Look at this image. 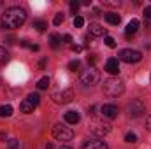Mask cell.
Listing matches in <instances>:
<instances>
[{
  "label": "cell",
  "instance_id": "1",
  "mask_svg": "<svg viewBox=\"0 0 151 149\" xmlns=\"http://www.w3.org/2000/svg\"><path fill=\"white\" fill-rule=\"evenodd\" d=\"M25 21H27V11L21 7H9L2 14V27L9 28V30L19 28Z\"/></svg>",
  "mask_w": 151,
  "mask_h": 149
},
{
  "label": "cell",
  "instance_id": "2",
  "mask_svg": "<svg viewBox=\"0 0 151 149\" xmlns=\"http://www.w3.org/2000/svg\"><path fill=\"white\" fill-rule=\"evenodd\" d=\"M125 91V82L118 77H111L104 81V93L109 97H119Z\"/></svg>",
  "mask_w": 151,
  "mask_h": 149
},
{
  "label": "cell",
  "instance_id": "3",
  "mask_svg": "<svg viewBox=\"0 0 151 149\" xmlns=\"http://www.w3.org/2000/svg\"><path fill=\"white\" fill-rule=\"evenodd\" d=\"M99 81H100V74L95 67H88L86 70L81 72V82L84 86H95L99 84Z\"/></svg>",
  "mask_w": 151,
  "mask_h": 149
},
{
  "label": "cell",
  "instance_id": "4",
  "mask_svg": "<svg viewBox=\"0 0 151 149\" xmlns=\"http://www.w3.org/2000/svg\"><path fill=\"white\" fill-rule=\"evenodd\" d=\"M51 133H53V137H55L56 140H63V142L72 140V137H74V132H72L69 126H63V125H60V123H56V125L53 126Z\"/></svg>",
  "mask_w": 151,
  "mask_h": 149
},
{
  "label": "cell",
  "instance_id": "5",
  "mask_svg": "<svg viewBox=\"0 0 151 149\" xmlns=\"http://www.w3.org/2000/svg\"><path fill=\"white\" fill-rule=\"evenodd\" d=\"M118 56H119V60L125 62V63H137V62L142 60L141 51H135V49H121V51L118 53Z\"/></svg>",
  "mask_w": 151,
  "mask_h": 149
},
{
  "label": "cell",
  "instance_id": "6",
  "mask_svg": "<svg viewBox=\"0 0 151 149\" xmlns=\"http://www.w3.org/2000/svg\"><path fill=\"white\" fill-rule=\"evenodd\" d=\"M90 130H91V133L102 137V135H107V133L111 132V125H109V123H104V121H100V119H91Z\"/></svg>",
  "mask_w": 151,
  "mask_h": 149
},
{
  "label": "cell",
  "instance_id": "7",
  "mask_svg": "<svg viewBox=\"0 0 151 149\" xmlns=\"http://www.w3.org/2000/svg\"><path fill=\"white\" fill-rule=\"evenodd\" d=\"M51 98H53L56 104H69V102H72V98H74V91H72V90H56Z\"/></svg>",
  "mask_w": 151,
  "mask_h": 149
},
{
  "label": "cell",
  "instance_id": "8",
  "mask_svg": "<svg viewBox=\"0 0 151 149\" xmlns=\"http://www.w3.org/2000/svg\"><path fill=\"white\" fill-rule=\"evenodd\" d=\"M128 112H130V116H134V117L144 114V112H146V104H144V100H141V98L132 100V104L128 105Z\"/></svg>",
  "mask_w": 151,
  "mask_h": 149
},
{
  "label": "cell",
  "instance_id": "9",
  "mask_svg": "<svg viewBox=\"0 0 151 149\" xmlns=\"http://www.w3.org/2000/svg\"><path fill=\"white\" fill-rule=\"evenodd\" d=\"M100 112H102V116L104 117H107V119H114V117H118V107L113 105V104H104L102 107H100Z\"/></svg>",
  "mask_w": 151,
  "mask_h": 149
},
{
  "label": "cell",
  "instance_id": "10",
  "mask_svg": "<svg viewBox=\"0 0 151 149\" xmlns=\"http://www.w3.org/2000/svg\"><path fill=\"white\" fill-rule=\"evenodd\" d=\"M106 72H109V74H113V75H116L119 72V62L116 58H109L106 62Z\"/></svg>",
  "mask_w": 151,
  "mask_h": 149
},
{
  "label": "cell",
  "instance_id": "11",
  "mask_svg": "<svg viewBox=\"0 0 151 149\" xmlns=\"http://www.w3.org/2000/svg\"><path fill=\"white\" fill-rule=\"evenodd\" d=\"M83 149H109L107 148V144L104 142V140H99V139H93V140H88Z\"/></svg>",
  "mask_w": 151,
  "mask_h": 149
},
{
  "label": "cell",
  "instance_id": "12",
  "mask_svg": "<svg viewBox=\"0 0 151 149\" xmlns=\"http://www.w3.org/2000/svg\"><path fill=\"white\" fill-rule=\"evenodd\" d=\"M90 34H91L93 37H102V35H106V28H102V27L97 25V23H91V25H90Z\"/></svg>",
  "mask_w": 151,
  "mask_h": 149
},
{
  "label": "cell",
  "instance_id": "13",
  "mask_svg": "<svg viewBox=\"0 0 151 149\" xmlns=\"http://www.w3.org/2000/svg\"><path fill=\"white\" fill-rule=\"evenodd\" d=\"M137 30H139V21H137V19H132V21L127 25V28H125V32H127V37L134 35Z\"/></svg>",
  "mask_w": 151,
  "mask_h": 149
},
{
  "label": "cell",
  "instance_id": "14",
  "mask_svg": "<svg viewBox=\"0 0 151 149\" xmlns=\"http://www.w3.org/2000/svg\"><path fill=\"white\" fill-rule=\"evenodd\" d=\"M79 114L76 111H67L65 112V121L69 123V125H76V123H79Z\"/></svg>",
  "mask_w": 151,
  "mask_h": 149
},
{
  "label": "cell",
  "instance_id": "15",
  "mask_svg": "<svg viewBox=\"0 0 151 149\" xmlns=\"http://www.w3.org/2000/svg\"><path fill=\"white\" fill-rule=\"evenodd\" d=\"M106 21H107L109 25H119L121 18H119V14H116V12H107V14H106Z\"/></svg>",
  "mask_w": 151,
  "mask_h": 149
},
{
  "label": "cell",
  "instance_id": "16",
  "mask_svg": "<svg viewBox=\"0 0 151 149\" xmlns=\"http://www.w3.org/2000/svg\"><path fill=\"white\" fill-rule=\"evenodd\" d=\"M60 42H62V37H60L58 34H51V35H49V46H51L53 49H58V47H60Z\"/></svg>",
  "mask_w": 151,
  "mask_h": 149
},
{
  "label": "cell",
  "instance_id": "17",
  "mask_svg": "<svg viewBox=\"0 0 151 149\" xmlns=\"http://www.w3.org/2000/svg\"><path fill=\"white\" fill-rule=\"evenodd\" d=\"M19 109H21V112H25V114H30V112H34V105L25 98V100L19 104Z\"/></svg>",
  "mask_w": 151,
  "mask_h": 149
},
{
  "label": "cell",
  "instance_id": "18",
  "mask_svg": "<svg viewBox=\"0 0 151 149\" xmlns=\"http://www.w3.org/2000/svg\"><path fill=\"white\" fill-rule=\"evenodd\" d=\"M34 28H35L37 32H40V34H42V32H46L47 23H46V21H42V19H35V21H34Z\"/></svg>",
  "mask_w": 151,
  "mask_h": 149
},
{
  "label": "cell",
  "instance_id": "19",
  "mask_svg": "<svg viewBox=\"0 0 151 149\" xmlns=\"http://www.w3.org/2000/svg\"><path fill=\"white\" fill-rule=\"evenodd\" d=\"M27 100H28V102H30L34 107H37L39 104H40V97H39L37 93H30V95L27 97Z\"/></svg>",
  "mask_w": 151,
  "mask_h": 149
},
{
  "label": "cell",
  "instance_id": "20",
  "mask_svg": "<svg viewBox=\"0 0 151 149\" xmlns=\"http://www.w3.org/2000/svg\"><path fill=\"white\" fill-rule=\"evenodd\" d=\"M12 116V107L11 105H2L0 107V117H9Z\"/></svg>",
  "mask_w": 151,
  "mask_h": 149
},
{
  "label": "cell",
  "instance_id": "21",
  "mask_svg": "<svg viewBox=\"0 0 151 149\" xmlns=\"http://www.w3.org/2000/svg\"><path fill=\"white\" fill-rule=\"evenodd\" d=\"M7 62H9V53L0 46V67H2V65H5Z\"/></svg>",
  "mask_w": 151,
  "mask_h": 149
},
{
  "label": "cell",
  "instance_id": "22",
  "mask_svg": "<svg viewBox=\"0 0 151 149\" xmlns=\"http://www.w3.org/2000/svg\"><path fill=\"white\" fill-rule=\"evenodd\" d=\"M47 86H49V79H47V77L39 79V82H37V88H39V90H47Z\"/></svg>",
  "mask_w": 151,
  "mask_h": 149
},
{
  "label": "cell",
  "instance_id": "23",
  "mask_svg": "<svg viewBox=\"0 0 151 149\" xmlns=\"http://www.w3.org/2000/svg\"><path fill=\"white\" fill-rule=\"evenodd\" d=\"M79 67H81V62L76 58V60H72L70 63H69V70H72V72H76V70H79Z\"/></svg>",
  "mask_w": 151,
  "mask_h": 149
},
{
  "label": "cell",
  "instance_id": "24",
  "mask_svg": "<svg viewBox=\"0 0 151 149\" xmlns=\"http://www.w3.org/2000/svg\"><path fill=\"white\" fill-rule=\"evenodd\" d=\"M62 23H63V14H62V12H58V14L53 18V25H55V27H60Z\"/></svg>",
  "mask_w": 151,
  "mask_h": 149
},
{
  "label": "cell",
  "instance_id": "25",
  "mask_svg": "<svg viewBox=\"0 0 151 149\" xmlns=\"http://www.w3.org/2000/svg\"><path fill=\"white\" fill-rule=\"evenodd\" d=\"M125 140H127L128 144H135V142H137V135L130 132V133H127V137H125Z\"/></svg>",
  "mask_w": 151,
  "mask_h": 149
},
{
  "label": "cell",
  "instance_id": "26",
  "mask_svg": "<svg viewBox=\"0 0 151 149\" xmlns=\"http://www.w3.org/2000/svg\"><path fill=\"white\" fill-rule=\"evenodd\" d=\"M7 149H21V146H19V140H16V139L9 140V144H7Z\"/></svg>",
  "mask_w": 151,
  "mask_h": 149
},
{
  "label": "cell",
  "instance_id": "27",
  "mask_svg": "<svg viewBox=\"0 0 151 149\" xmlns=\"http://www.w3.org/2000/svg\"><path fill=\"white\" fill-rule=\"evenodd\" d=\"M83 25H84V18H83V16H76L74 18V27L76 28H81Z\"/></svg>",
  "mask_w": 151,
  "mask_h": 149
},
{
  "label": "cell",
  "instance_id": "28",
  "mask_svg": "<svg viewBox=\"0 0 151 149\" xmlns=\"http://www.w3.org/2000/svg\"><path fill=\"white\" fill-rule=\"evenodd\" d=\"M104 42H106L107 47H116V40H114L113 37H106L104 39Z\"/></svg>",
  "mask_w": 151,
  "mask_h": 149
},
{
  "label": "cell",
  "instance_id": "29",
  "mask_svg": "<svg viewBox=\"0 0 151 149\" xmlns=\"http://www.w3.org/2000/svg\"><path fill=\"white\" fill-rule=\"evenodd\" d=\"M77 9H79V2H76V0H72V2H70V11H72V12H77Z\"/></svg>",
  "mask_w": 151,
  "mask_h": 149
},
{
  "label": "cell",
  "instance_id": "30",
  "mask_svg": "<svg viewBox=\"0 0 151 149\" xmlns=\"http://www.w3.org/2000/svg\"><path fill=\"white\" fill-rule=\"evenodd\" d=\"M144 18H146V19H151V5H148V7L144 9Z\"/></svg>",
  "mask_w": 151,
  "mask_h": 149
},
{
  "label": "cell",
  "instance_id": "31",
  "mask_svg": "<svg viewBox=\"0 0 151 149\" xmlns=\"http://www.w3.org/2000/svg\"><path fill=\"white\" fill-rule=\"evenodd\" d=\"M146 128H148V130L151 132V114L148 116V119H146Z\"/></svg>",
  "mask_w": 151,
  "mask_h": 149
},
{
  "label": "cell",
  "instance_id": "32",
  "mask_svg": "<svg viewBox=\"0 0 151 149\" xmlns=\"http://www.w3.org/2000/svg\"><path fill=\"white\" fill-rule=\"evenodd\" d=\"M72 51H74V53H81L83 47H81V46H72Z\"/></svg>",
  "mask_w": 151,
  "mask_h": 149
},
{
  "label": "cell",
  "instance_id": "33",
  "mask_svg": "<svg viewBox=\"0 0 151 149\" xmlns=\"http://www.w3.org/2000/svg\"><path fill=\"white\" fill-rule=\"evenodd\" d=\"M63 40H65V42H69V44H70V42H72V35H65V37H63Z\"/></svg>",
  "mask_w": 151,
  "mask_h": 149
},
{
  "label": "cell",
  "instance_id": "34",
  "mask_svg": "<svg viewBox=\"0 0 151 149\" xmlns=\"http://www.w3.org/2000/svg\"><path fill=\"white\" fill-rule=\"evenodd\" d=\"M44 67H46V60H40L39 62V69H44Z\"/></svg>",
  "mask_w": 151,
  "mask_h": 149
},
{
  "label": "cell",
  "instance_id": "35",
  "mask_svg": "<svg viewBox=\"0 0 151 149\" xmlns=\"http://www.w3.org/2000/svg\"><path fill=\"white\" fill-rule=\"evenodd\" d=\"M60 149H72V148H69V146H62Z\"/></svg>",
  "mask_w": 151,
  "mask_h": 149
},
{
  "label": "cell",
  "instance_id": "36",
  "mask_svg": "<svg viewBox=\"0 0 151 149\" xmlns=\"http://www.w3.org/2000/svg\"><path fill=\"white\" fill-rule=\"evenodd\" d=\"M0 5H2V4H0Z\"/></svg>",
  "mask_w": 151,
  "mask_h": 149
}]
</instances>
